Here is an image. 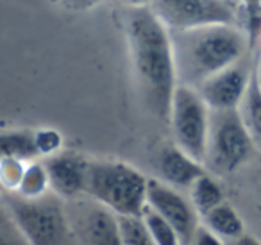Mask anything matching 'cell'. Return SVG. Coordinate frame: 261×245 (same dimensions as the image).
<instances>
[{
  "instance_id": "obj_23",
  "label": "cell",
  "mask_w": 261,
  "mask_h": 245,
  "mask_svg": "<svg viewBox=\"0 0 261 245\" xmlns=\"http://www.w3.org/2000/svg\"><path fill=\"white\" fill-rule=\"evenodd\" d=\"M190 245H225V243L220 236H217L213 231H210L204 224H200L195 233H193Z\"/></svg>"
},
{
  "instance_id": "obj_13",
  "label": "cell",
  "mask_w": 261,
  "mask_h": 245,
  "mask_svg": "<svg viewBox=\"0 0 261 245\" xmlns=\"http://www.w3.org/2000/svg\"><path fill=\"white\" fill-rule=\"evenodd\" d=\"M200 220H202V224L207 229L213 231L222 240L232 241L245 233V222H243V218L234 209V206L225 201L220 202L218 206H215L213 209H210Z\"/></svg>"
},
{
  "instance_id": "obj_21",
  "label": "cell",
  "mask_w": 261,
  "mask_h": 245,
  "mask_svg": "<svg viewBox=\"0 0 261 245\" xmlns=\"http://www.w3.org/2000/svg\"><path fill=\"white\" fill-rule=\"evenodd\" d=\"M25 165L27 161L18 158H8L0 161V188H2V191L11 193L18 188Z\"/></svg>"
},
{
  "instance_id": "obj_29",
  "label": "cell",
  "mask_w": 261,
  "mask_h": 245,
  "mask_svg": "<svg viewBox=\"0 0 261 245\" xmlns=\"http://www.w3.org/2000/svg\"><path fill=\"white\" fill-rule=\"evenodd\" d=\"M254 74H256V79H257V83H259V86H261V58L257 59L256 66H254Z\"/></svg>"
},
{
  "instance_id": "obj_6",
  "label": "cell",
  "mask_w": 261,
  "mask_h": 245,
  "mask_svg": "<svg viewBox=\"0 0 261 245\" xmlns=\"http://www.w3.org/2000/svg\"><path fill=\"white\" fill-rule=\"evenodd\" d=\"M211 109L192 86L177 84L172 95L168 120L175 145L204 165Z\"/></svg>"
},
{
  "instance_id": "obj_8",
  "label": "cell",
  "mask_w": 261,
  "mask_h": 245,
  "mask_svg": "<svg viewBox=\"0 0 261 245\" xmlns=\"http://www.w3.org/2000/svg\"><path fill=\"white\" fill-rule=\"evenodd\" d=\"M147 206L160 213L181 236L182 245H190L193 233L200 226V216L192 201L181 190L163 183L161 179H149L147 184Z\"/></svg>"
},
{
  "instance_id": "obj_2",
  "label": "cell",
  "mask_w": 261,
  "mask_h": 245,
  "mask_svg": "<svg viewBox=\"0 0 261 245\" xmlns=\"http://www.w3.org/2000/svg\"><path fill=\"white\" fill-rule=\"evenodd\" d=\"M179 84L197 88L220 70L242 61L249 40L236 23L170 33Z\"/></svg>"
},
{
  "instance_id": "obj_22",
  "label": "cell",
  "mask_w": 261,
  "mask_h": 245,
  "mask_svg": "<svg viewBox=\"0 0 261 245\" xmlns=\"http://www.w3.org/2000/svg\"><path fill=\"white\" fill-rule=\"evenodd\" d=\"M36 145L40 156H50L61 149V134L56 131H36Z\"/></svg>"
},
{
  "instance_id": "obj_28",
  "label": "cell",
  "mask_w": 261,
  "mask_h": 245,
  "mask_svg": "<svg viewBox=\"0 0 261 245\" xmlns=\"http://www.w3.org/2000/svg\"><path fill=\"white\" fill-rule=\"evenodd\" d=\"M0 245H27V243H25V241L11 240V238L6 236V234H0Z\"/></svg>"
},
{
  "instance_id": "obj_9",
  "label": "cell",
  "mask_w": 261,
  "mask_h": 245,
  "mask_svg": "<svg viewBox=\"0 0 261 245\" xmlns=\"http://www.w3.org/2000/svg\"><path fill=\"white\" fill-rule=\"evenodd\" d=\"M252 68L243 65V59L220 70L195 88L211 111L238 109L245 97Z\"/></svg>"
},
{
  "instance_id": "obj_24",
  "label": "cell",
  "mask_w": 261,
  "mask_h": 245,
  "mask_svg": "<svg viewBox=\"0 0 261 245\" xmlns=\"http://www.w3.org/2000/svg\"><path fill=\"white\" fill-rule=\"evenodd\" d=\"M232 245H261V240H257L256 236H252L249 233H243L242 236L232 240Z\"/></svg>"
},
{
  "instance_id": "obj_3",
  "label": "cell",
  "mask_w": 261,
  "mask_h": 245,
  "mask_svg": "<svg viewBox=\"0 0 261 245\" xmlns=\"http://www.w3.org/2000/svg\"><path fill=\"white\" fill-rule=\"evenodd\" d=\"M145 177L123 161H90L86 195L118 216H142L147 206Z\"/></svg>"
},
{
  "instance_id": "obj_20",
  "label": "cell",
  "mask_w": 261,
  "mask_h": 245,
  "mask_svg": "<svg viewBox=\"0 0 261 245\" xmlns=\"http://www.w3.org/2000/svg\"><path fill=\"white\" fill-rule=\"evenodd\" d=\"M243 8V33L249 40V47H254L261 38V0H242Z\"/></svg>"
},
{
  "instance_id": "obj_30",
  "label": "cell",
  "mask_w": 261,
  "mask_h": 245,
  "mask_svg": "<svg viewBox=\"0 0 261 245\" xmlns=\"http://www.w3.org/2000/svg\"><path fill=\"white\" fill-rule=\"evenodd\" d=\"M259 206H261V193H259Z\"/></svg>"
},
{
  "instance_id": "obj_11",
  "label": "cell",
  "mask_w": 261,
  "mask_h": 245,
  "mask_svg": "<svg viewBox=\"0 0 261 245\" xmlns=\"http://www.w3.org/2000/svg\"><path fill=\"white\" fill-rule=\"evenodd\" d=\"M75 233L84 245H123L118 215L98 202L81 213Z\"/></svg>"
},
{
  "instance_id": "obj_14",
  "label": "cell",
  "mask_w": 261,
  "mask_h": 245,
  "mask_svg": "<svg viewBox=\"0 0 261 245\" xmlns=\"http://www.w3.org/2000/svg\"><path fill=\"white\" fill-rule=\"evenodd\" d=\"M40 156L36 145V131H9L0 133V161L18 158L31 161Z\"/></svg>"
},
{
  "instance_id": "obj_4",
  "label": "cell",
  "mask_w": 261,
  "mask_h": 245,
  "mask_svg": "<svg viewBox=\"0 0 261 245\" xmlns=\"http://www.w3.org/2000/svg\"><path fill=\"white\" fill-rule=\"evenodd\" d=\"M4 204L27 245H68L70 224L56 193L36 199L6 193Z\"/></svg>"
},
{
  "instance_id": "obj_27",
  "label": "cell",
  "mask_w": 261,
  "mask_h": 245,
  "mask_svg": "<svg viewBox=\"0 0 261 245\" xmlns=\"http://www.w3.org/2000/svg\"><path fill=\"white\" fill-rule=\"evenodd\" d=\"M11 220V216H9V213H8V208H6V204L2 206L0 204V227H4L6 224Z\"/></svg>"
},
{
  "instance_id": "obj_31",
  "label": "cell",
  "mask_w": 261,
  "mask_h": 245,
  "mask_svg": "<svg viewBox=\"0 0 261 245\" xmlns=\"http://www.w3.org/2000/svg\"><path fill=\"white\" fill-rule=\"evenodd\" d=\"M0 191H2V188H0Z\"/></svg>"
},
{
  "instance_id": "obj_17",
  "label": "cell",
  "mask_w": 261,
  "mask_h": 245,
  "mask_svg": "<svg viewBox=\"0 0 261 245\" xmlns=\"http://www.w3.org/2000/svg\"><path fill=\"white\" fill-rule=\"evenodd\" d=\"M48 191H50V184H48V174L43 161L31 159V161H27L25 168H23L18 188L15 191H11V193H16L25 199H36L48 193Z\"/></svg>"
},
{
  "instance_id": "obj_1",
  "label": "cell",
  "mask_w": 261,
  "mask_h": 245,
  "mask_svg": "<svg viewBox=\"0 0 261 245\" xmlns=\"http://www.w3.org/2000/svg\"><path fill=\"white\" fill-rule=\"evenodd\" d=\"M130 66L147 109L168 120L170 102L179 84L170 31L150 8H130L125 18Z\"/></svg>"
},
{
  "instance_id": "obj_18",
  "label": "cell",
  "mask_w": 261,
  "mask_h": 245,
  "mask_svg": "<svg viewBox=\"0 0 261 245\" xmlns=\"http://www.w3.org/2000/svg\"><path fill=\"white\" fill-rule=\"evenodd\" d=\"M142 220L145 224L147 231H149L150 238H152L154 245H182V240L177 234V231L152 208L145 206L142 213Z\"/></svg>"
},
{
  "instance_id": "obj_16",
  "label": "cell",
  "mask_w": 261,
  "mask_h": 245,
  "mask_svg": "<svg viewBox=\"0 0 261 245\" xmlns=\"http://www.w3.org/2000/svg\"><path fill=\"white\" fill-rule=\"evenodd\" d=\"M238 111L254 140H261V86L256 79V74H254V66L245 97H243Z\"/></svg>"
},
{
  "instance_id": "obj_25",
  "label": "cell",
  "mask_w": 261,
  "mask_h": 245,
  "mask_svg": "<svg viewBox=\"0 0 261 245\" xmlns=\"http://www.w3.org/2000/svg\"><path fill=\"white\" fill-rule=\"evenodd\" d=\"M66 2L75 9H88V8H93L95 4H98L100 0H66Z\"/></svg>"
},
{
  "instance_id": "obj_12",
  "label": "cell",
  "mask_w": 261,
  "mask_h": 245,
  "mask_svg": "<svg viewBox=\"0 0 261 245\" xmlns=\"http://www.w3.org/2000/svg\"><path fill=\"white\" fill-rule=\"evenodd\" d=\"M204 172H206V166L190 154H186L175 143L165 147L158 156L160 179L177 190H190L197 177H200Z\"/></svg>"
},
{
  "instance_id": "obj_26",
  "label": "cell",
  "mask_w": 261,
  "mask_h": 245,
  "mask_svg": "<svg viewBox=\"0 0 261 245\" xmlns=\"http://www.w3.org/2000/svg\"><path fill=\"white\" fill-rule=\"evenodd\" d=\"M123 4H127L129 8H150L152 0H120Z\"/></svg>"
},
{
  "instance_id": "obj_19",
  "label": "cell",
  "mask_w": 261,
  "mask_h": 245,
  "mask_svg": "<svg viewBox=\"0 0 261 245\" xmlns=\"http://www.w3.org/2000/svg\"><path fill=\"white\" fill-rule=\"evenodd\" d=\"M123 245H154L142 216H118Z\"/></svg>"
},
{
  "instance_id": "obj_7",
  "label": "cell",
  "mask_w": 261,
  "mask_h": 245,
  "mask_svg": "<svg viewBox=\"0 0 261 245\" xmlns=\"http://www.w3.org/2000/svg\"><path fill=\"white\" fill-rule=\"evenodd\" d=\"M150 9L170 33L236 23V11L229 0H152Z\"/></svg>"
},
{
  "instance_id": "obj_10",
  "label": "cell",
  "mask_w": 261,
  "mask_h": 245,
  "mask_svg": "<svg viewBox=\"0 0 261 245\" xmlns=\"http://www.w3.org/2000/svg\"><path fill=\"white\" fill-rule=\"evenodd\" d=\"M50 191L59 199H75L86 193L90 161L77 152H54L43 161Z\"/></svg>"
},
{
  "instance_id": "obj_5",
  "label": "cell",
  "mask_w": 261,
  "mask_h": 245,
  "mask_svg": "<svg viewBox=\"0 0 261 245\" xmlns=\"http://www.w3.org/2000/svg\"><path fill=\"white\" fill-rule=\"evenodd\" d=\"M254 138L238 109L211 111L204 166L213 174H232L250 159Z\"/></svg>"
},
{
  "instance_id": "obj_15",
  "label": "cell",
  "mask_w": 261,
  "mask_h": 245,
  "mask_svg": "<svg viewBox=\"0 0 261 245\" xmlns=\"http://www.w3.org/2000/svg\"><path fill=\"white\" fill-rule=\"evenodd\" d=\"M190 201H192L195 211L202 218L210 209L224 202V190L220 183L215 179L211 174L204 172L200 177H197L195 183L190 186Z\"/></svg>"
}]
</instances>
